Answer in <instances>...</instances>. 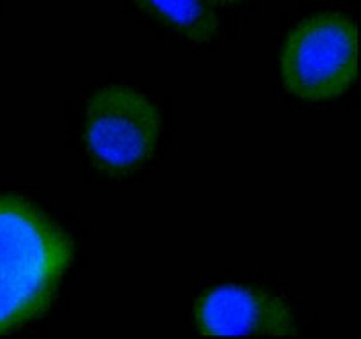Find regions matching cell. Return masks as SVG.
Instances as JSON below:
<instances>
[{
    "mask_svg": "<svg viewBox=\"0 0 361 339\" xmlns=\"http://www.w3.org/2000/svg\"><path fill=\"white\" fill-rule=\"evenodd\" d=\"M71 261L73 244L46 212L0 194V335L48 309Z\"/></svg>",
    "mask_w": 361,
    "mask_h": 339,
    "instance_id": "6da1fadb",
    "label": "cell"
},
{
    "mask_svg": "<svg viewBox=\"0 0 361 339\" xmlns=\"http://www.w3.org/2000/svg\"><path fill=\"white\" fill-rule=\"evenodd\" d=\"M208 2H212L215 6V4H229V2H236V0H208Z\"/></svg>",
    "mask_w": 361,
    "mask_h": 339,
    "instance_id": "8992f818",
    "label": "cell"
},
{
    "mask_svg": "<svg viewBox=\"0 0 361 339\" xmlns=\"http://www.w3.org/2000/svg\"><path fill=\"white\" fill-rule=\"evenodd\" d=\"M203 335H298L291 306L281 297L247 285H219L194 306Z\"/></svg>",
    "mask_w": 361,
    "mask_h": 339,
    "instance_id": "277c9868",
    "label": "cell"
},
{
    "mask_svg": "<svg viewBox=\"0 0 361 339\" xmlns=\"http://www.w3.org/2000/svg\"><path fill=\"white\" fill-rule=\"evenodd\" d=\"M130 4L182 41L197 46L219 41V18L208 0H130Z\"/></svg>",
    "mask_w": 361,
    "mask_h": 339,
    "instance_id": "5b68a950",
    "label": "cell"
},
{
    "mask_svg": "<svg viewBox=\"0 0 361 339\" xmlns=\"http://www.w3.org/2000/svg\"><path fill=\"white\" fill-rule=\"evenodd\" d=\"M284 87L303 101H330L358 76V28L345 11H324L300 21L281 52Z\"/></svg>",
    "mask_w": 361,
    "mask_h": 339,
    "instance_id": "3957f363",
    "label": "cell"
},
{
    "mask_svg": "<svg viewBox=\"0 0 361 339\" xmlns=\"http://www.w3.org/2000/svg\"><path fill=\"white\" fill-rule=\"evenodd\" d=\"M161 131V109L147 92L127 83H109L88 101L80 141L97 172L122 179L150 162Z\"/></svg>",
    "mask_w": 361,
    "mask_h": 339,
    "instance_id": "7a4b0ae2",
    "label": "cell"
}]
</instances>
